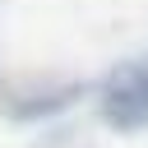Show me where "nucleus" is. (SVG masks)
<instances>
[{
  "label": "nucleus",
  "instance_id": "1",
  "mask_svg": "<svg viewBox=\"0 0 148 148\" xmlns=\"http://www.w3.org/2000/svg\"><path fill=\"white\" fill-rule=\"evenodd\" d=\"M97 111L111 130L120 134H134V130H148V56L143 60H125L116 65L102 88H97Z\"/></svg>",
  "mask_w": 148,
  "mask_h": 148
},
{
  "label": "nucleus",
  "instance_id": "2",
  "mask_svg": "<svg viewBox=\"0 0 148 148\" xmlns=\"http://www.w3.org/2000/svg\"><path fill=\"white\" fill-rule=\"evenodd\" d=\"M88 92V83L69 79V83H42V88H18L14 79L0 74V116L5 120H46L65 106H74Z\"/></svg>",
  "mask_w": 148,
  "mask_h": 148
},
{
  "label": "nucleus",
  "instance_id": "3",
  "mask_svg": "<svg viewBox=\"0 0 148 148\" xmlns=\"http://www.w3.org/2000/svg\"><path fill=\"white\" fill-rule=\"evenodd\" d=\"M37 148H88V143H83V134H79V130H56V134L37 139Z\"/></svg>",
  "mask_w": 148,
  "mask_h": 148
}]
</instances>
